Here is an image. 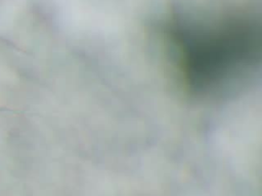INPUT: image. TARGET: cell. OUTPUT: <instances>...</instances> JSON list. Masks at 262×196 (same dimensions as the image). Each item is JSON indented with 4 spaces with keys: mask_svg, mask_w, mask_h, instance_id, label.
<instances>
[{
    "mask_svg": "<svg viewBox=\"0 0 262 196\" xmlns=\"http://www.w3.org/2000/svg\"><path fill=\"white\" fill-rule=\"evenodd\" d=\"M163 41L176 80L192 97L219 98L235 92L260 62V26L242 12L213 18L174 16L164 26Z\"/></svg>",
    "mask_w": 262,
    "mask_h": 196,
    "instance_id": "obj_1",
    "label": "cell"
}]
</instances>
